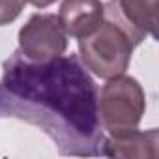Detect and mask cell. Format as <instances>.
<instances>
[{"label":"cell","instance_id":"obj_1","mask_svg":"<svg viewBox=\"0 0 159 159\" xmlns=\"http://www.w3.org/2000/svg\"><path fill=\"white\" fill-rule=\"evenodd\" d=\"M98 84L77 54L30 62L17 49L2 66L0 118H17L49 135L60 155H99L105 139Z\"/></svg>","mask_w":159,"mask_h":159},{"label":"cell","instance_id":"obj_2","mask_svg":"<svg viewBox=\"0 0 159 159\" xmlns=\"http://www.w3.org/2000/svg\"><path fill=\"white\" fill-rule=\"evenodd\" d=\"M146 111V94L135 77L118 75L107 79L98 94L99 122L111 135L127 133L139 127Z\"/></svg>","mask_w":159,"mask_h":159},{"label":"cell","instance_id":"obj_3","mask_svg":"<svg viewBox=\"0 0 159 159\" xmlns=\"http://www.w3.org/2000/svg\"><path fill=\"white\" fill-rule=\"evenodd\" d=\"M135 43L114 23L103 19V23L88 36L79 39V56L86 69L99 79H112L131 64Z\"/></svg>","mask_w":159,"mask_h":159},{"label":"cell","instance_id":"obj_4","mask_svg":"<svg viewBox=\"0 0 159 159\" xmlns=\"http://www.w3.org/2000/svg\"><path fill=\"white\" fill-rule=\"evenodd\" d=\"M67 34L58 15L34 13L19 30V51L30 62H49L67 51Z\"/></svg>","mask_w":159,"mask_h":159},{"label":"cell","instance_id":"obj_5","mask_svg":"<svg viewBox=\"0 0 159 159\" xmlns=\"http://www.w3.org/2000/svg\"><path fill=\"white\" fill-rule=\"evenodd\" d=\"M105 19L118 25L137 45L148 36L155 38L157 0H109L103 4Z\"/></svg>","mask_w":159,"mask_h":159},{"label":"cell","instance_id":"obj_6","mask_svg":"<svg viewBox=\"0 0 159 159\" xmlns=\"http://www.w3.org/2000/svg\"><path fill=\"white\" fill-rule=\"evenodd\" d=\"M58 19L67 36L81 39L103 23L105 8L101 0H62Z\"/></svg>","mask_w":159,"mask_h":159},{"label":"cell","instance_id":"obj_7","mask_svg":"<svg viewBox=\"0 0 159 159\" xmlns=\"http://www.w3.org/2000/svg\"><path fill=\"white\" fill-rule=\"evenodd\" d=\"M99 155L105 157H148L155 159L159 155V131L148 129V131H127L120 135H111L109 139H103L101 142V152Z\"/></svg>","mask_w":159,"mask_h":159},{"label":"cell","instance_id":"obj_8","mask_svg":"<svg viewBox=\"0 0 159 159\" xmlns=\"http://www.w3.org/2000/svg\"><path fill=\"white\" fill-rule=\"evenodd\" d=\"M26 0H0V26L11 25L25 10Z\"/></svg>","mask_w":159,"mask_h":159},{"label":"cell","instance_id":"obj_9","mask_svg":"<svg viewBox=\"0 0 159 159\" xmlns=\"http://www.w3.org/2000/svg\"><path fill=\"white\" fill-rule=\"evenodd\" d=\"M28 4H32L34 8H39V10H43V8H49L51 4H54L56 0H26Z\"/></svg>","mask_w":159,"mask_h":159}]
</instances>
